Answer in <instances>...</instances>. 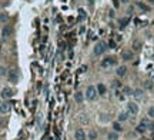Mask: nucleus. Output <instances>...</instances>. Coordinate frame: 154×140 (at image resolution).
<instances>
[{"label":"nucleus","mask_w":154,"mask_h":140,"mask_svg":"<svg viewBox=\"0 0 154 140\" xmlns=\"http://www.w3.org/2000/svg\"><path fill=\"white\" fill-rule=\"evenodd\" d=\"M6 73V69L4 67H0V74H4Z\"/></svg>","instance_id":"obj_34"},{"label":"nucleus","mask_w":154,"mask_h":140,"mask_svg":"<svg viewBox=\"0 0 154 140\" xmlns=\"http://www.w3.org/2000/svg\"><path fill=\"white\" fill-rule=\"evenodd\" d=\"M129 20H130V17H124V19H121L120 20V27L121 29H124L127 26V23H129Z\"/></svg>","instance_id":"obj_22"},{"label":"nucleus","mask_w":154,"mask_h":140,"mask_svg":"<svg viewBox=\"0 0 154 140\" xmlns=\"http://www.w3.org/2000/svg\"><path fill=\"white\" fill-rule=\"evenodd\" d=\"M109 47H110V49H116V42H114V40H110V42H109Z\"/></svg>","instance_id":"obj_30"},{"label":"nucleus","mask_w":154,"mask_h":140,"mask_svg":"<svg viewBox=\"0 0 154 140\" xmlns=\"http://www.w3.org/2000/svg\"><path fill=\"white\" fill-rule=\"evenodd\" d=\"M113 130H114V132H117V133L123 132V127H121L120 122H114V123H113Z\"/></svg>","instance_id":"obj_18"},{"label":"nucleus","mask_w":154,"mask_h":140,"mask_svg":"<svg viewBox=\"0 0 154 140\" xmlns=\"http://www.w3.org/2000/svg\"><path fill=\"white\" fill-rule=\"evenodd\" d=\"M147 129H148V126L143 125V123H140V125L136 127V130H137L139 133H146V130H147Z\"/></svg>","instance_id":"obj_17"},{"label":"nucleus","mask_w":154,"mask_h":140,"mask_svg":"<svg viewBox=\"0 0 154 140\" xmlns=\"http://www.w3.org/2000/svg\"><path fill=\"white\" fill-rule=\"evenodd\" d=\"M148 79L154 82V70H150V71H148Z\"/></svg>","instance_id":"obj_31"},{"label":"nucleus","mask_w":154,"mask_h":140,"mask_svg":"<svg viewBox=\"0 0 154 140\" xmlns=\"http://www.w3.org/2000/svg\"><path fill=\"white\" fill-rule=\"evenodd\" d=\"M74 137H76V140H87V134L83 129H77L74 133Z\"/></svg>","instance_id":"obj_6"},{"label":"nucleus","mask_w":154,"mask_h":140,"mask_svg":"<svg viewBox=\"0 0 154 140\" xmlns=\"http://www.w3.org/2000/svg\"><path fill=\"white\" fill-rule=\"evenodd\" d=\"M137 6H139V7L141 9L143 12H148V10H150L148 6H146V4H144V3H141V2H137Z\"/></svg>","instance_id":"obj_21"},{"label":"nucleus","mask_w":154,"mask_h":140,"mask_svg":"<svg viewBox=\"0 0 154 140\" xmlns=\"http://www.w3.org/2000/svg\"><path fill=\"white\" fill-rule=\"evenodd\" d=\"M88 139H90V140H96L97 139V132H94V130L88 132Z\"/></svg>","instance_id":"obj_23"},{"label":"nucleus","mask_w":154,"mask_h":140,"mask_svg":"<svg viewBox=\"0 0 154 140\" xmlns=\"http://www.w3.org/2000/svg\"><path fill=\"white\" fill-rule=\"evenodd\" d=\"M113 87H116V89H119V87H121V83L119 82V80H114V82H113Z\"/></svg>","instance_id":"obj_29"},{"label":"nucleus","mask_w":154,"mask_h":140,"mask_svg":"<svg viewBox=\"0 0 154 140\" xmlns=\"http://www.w3.org/2000/svg\"><path fill=\"white\" fill-rule=\"evenodd\" d=\"M12 96H13V90H12V89L6 87V89H3V90H2V97H3L4 100H9Z\"/></svg>","instance_id":"obj_7"},{"label":"nucleus","mask_w":154,"mask_h":140,"mask_svg":"<svg viewBox=\"0 0 154 140\" xmlns=\"http://www.w3.org/2000/svg\"><path fill=\"white\" fill-rule=\"evenodd\" d=\"M7 77H9V82H12V83H17V82H19V71L16 70V69L9 70Z\"/></svg>","instance_id":"obj_5"},{"label":"nucleus","mask_w":154,"mask_h":140,"mask_svg":"<svg viewBox=\"0 0 154 140\" xmlns=\"http://www.w3.org/2000/svg\"><path fill=\"white\" fill-rule=\"evenodd\" d=\"M141 123H143V125H146V126H148L150 125V117H143Z\"/></svg>","instance_id":"obj_25"},{"label":"nucleus","mask_w":154,"mask_h":140,"mask_svg":"<svg viewBox=\"0 0 154 140\" xmlns=\"http://www.w3.org/2000/svg\"><path fill=\"white\" fill-rule=\"evenodd\" d=\"M0 112L2 113H9L10 112V103L9 102H2L0 103Z\"/></svg>","instance_id":"obj_8"},{"label":"nucleus","mask_w":154,"mask_h":140,"mask_svg":"<svg viewBox=\"0 0 154 140\" xmlns=\"http://www.w3.org/2000/svg\"><path fill=\"white\" fill-rule=\"evenodd\" d=\"M78 13H80V19H81V20H83V19H86V12H84L83 9H80Z\"/></svg>","instance_id":"obj_28"},{"label":"nucleus","mask_w":154,"mask_h":140,"mask_svg":"<svg viewBox=\"0 0 154 140\" xmlns=\"http://www.w3.org/2000/svg\"><path fill=\"white\" fill-rule=\"evenodd\" d=\"M107 140H119V133L117 132H111L107 134Z\"/></svg>","instance_id":"obj_16"},{"label":"nucleus","mask_w":154,"mask_h":140,"mask_svg":"<svg viewBox=\"0 0 154 140\" xmlns=\"http://www.w3.org/2000/svg\"><path fill=\"white\" fill-rule=\"evenodd\" d=\"M3 125H4V120H3V117H0V129L3 127Z\"/></svg>","instance_id":"obj_33"},{"label":"nucleus","mask_w":154,"mask_h":140,"mask_svg":"<svg viewBox=\"0 0 154 140\" xmlns=\"http://www.w3.org/2000/svg\"><path fill=\"white\" fill-rule=\"evenodd\" d=\"M153 87H154V82H153V80L148 79V80L144 82V89H146V90H151Z\"/></svg>","instance_id":"obj_15"},{"label":"nucleus","mask_w":154,"mask_h":140,"mask_svg":"<svg viewBox=\"0 0 154 140\" xmlns=\"http://www.w3.org/2000/svg\"><path fill=\"white\" fill-rule=\"evenodd\" d=\"M147 116H148L150 119H154V106H151L148 110H147Z\"/></svg>","instance_id":"obj_24"},{"label":"nucleus","mask_w":154,"mask_h":140,"mask_svg":"<svg viewBox=\"0 0 154 140\" xmlns=\"http://www.w3.org/2000/svg\"><path fill=\"white\" fill-rule=\"evenodd\" d=\"M129 112H120L119 113V122H126L127 119H129Z\"/></svg>","instance_id":"obj_14"},{"label":"nucleus","mask_w":154,"mask_h":140,"mask_svg":"<svg viewBox=\"0 0 154 140\" xmlns=\"http://www.w3.org/2000/svg\"><path fill=\"white\" fill-rule=\"evenodd\" d=\"M84 96H86L87 100H90V102H93V100L97 99V96H99V93H97V89L94 86H88L86 89V93H84Z\"/></svg>","instance_id":"obj_1"},{"label":"nucleus","mask_w":154,"mask_h":140,"mask_svg":"<svg viewBox=\"0 0 154 140\" xmlns=\"http://www.w3.org/2000/svg\"><path fill=\"white\" fill-rule=\"evenodd\" d=\"M116 63H117V59L110 56V57H106L103 61H101V67H103V69H109V67L114 66Z\"/></svg>","instance_id":"obj_3"},{"label":"nucleus","mask_w":154,"mask_h":140,"mask_svg":"<svg viewBox=\"0 0 154 140\" xmlns=\"http://www.w3.org/2000/svg\"><path fill=\"white\" fill-rule=\"evenodd\" d=\"M80 122L81 123H87L88 122V119L86 117V115H80Z\"/></svg>","instance_id":"obj_27"},{"label":"nucleus","mask_w":154,"mask_h":140,"mask_svg":"<svg viewBox=\"0 0 154 140\" xmlns=\"http://www.w3.org/2000/svg\"><path fill=\"white\" fill-rule=\"evenodd\" d=\"M140 46H141V44H140V42H136V43H134V49H136V50H139Z\"/></svg>","instance_id":"obj_32"},{"label":"nucleus","mask_w":154,"mask_h":140,"mask_svg":"<svg viewBox=\"0 0 154 140\" xmlns=\"http://www.w3.org/2000/svg\"><path fill=\"white\" fill-rule=\"evenodd\" d=\"M109 16H110V17H114V12L110 10V12H109Z\"/></svg>","instance_id":"obj_36"},{"label":"nucleus","mask_w":154,"mask_h":140,"mask_svg":"<svg viewBox=\"0 0 154 140\" xmlns=\"http://www.w3.org/2000/svg\"><path fill=\"white\" fill-rule=\"evenodd\" d=\"M121 59H123V60H131L133 59V51L131 50H124L123 53H121Z\"/></svg>","instance_id":"obj_10"},{"label":"nucleus","mask_w":154,"mask_h":140,"mask_svg":"<svg viewBox=\"0 0 154 140\" xmlns=\"http://www.w3.org/2000/svg\"><path fill=\"white\" fill-rule=\"evenodd\" d=\"M116 73H117V76H119V77H124L127 74V67L126 66H119V67H117V70H116Z\"/></svg>","instance_id":"obj_9"},{"label":"nucleus","mask_w":154,"mask_h":140,"mask_svg":"<svg viewBox=\"0 0 154 140\" xmlns=\"http://www.w3.org/2000/svg\"><path fill=\"white\" fill-rule=\"evenodd\" d=\"M127 112L130 116H137L139 115V105L134 102H129L127 103Z\"/></svg>","instance_id":"obj_2"},{"label":"nucleus","mask_w":154,"mask_h":140,"mask_svg":"<svg viewBox=\"0 0 154 140\" xmlns=\"http://www.w3.org/2000/svg\"><path fill=\"white\" fill-rule=\"evenodd\" d=\"M10 34H12V27L6 26V27L3 29V37H10Z\"/></svg>","instance_id":"obj_19"},{"label":"nucleus","mask_w":154,"mask_h":140,"mask_svg":"<svg viewBox=\"0 0 154 140\" xmlns=\"http://www.w3.org/2000/svg\"><path fill=\"white\" fill-rule=\"evenodd\" d=\"M74 100H76L77 103H83V102H84V93L77 92L76 94H74Z\"/></svg>","instance_id":"obj_13"},{"label":"nucleus","mask_w":154,"mask_h":140,"mask_svg":"<svg viewBox=\"0 0 154 140\" xmlns=\"http://www.w3.org/2000/svg\"><path fill=\"white\" fill-rule=\"evenodd\" d=\"M113 2H114V6H116V7H119V6H120L119 0H113Z\"/></svg>","instance_id":"obj_35"},{"label":"nucleus","mask_w":154,"mask_h":140,"mask_svg":"<svg viewBox=\"0 0 154 140\" xmlns=\"http://www.w3.org/2000/svg\"><path fill=\"white\" fill-rule=\"evenodd\" d=\"M133 92H134V90L131 89V87H129V86H126V87L123 89L124 96H133Z\"/></svg>","instance_id":"obj_20"},{"label":"nucleus","mask_w":154,"mask_h":140,"mask_svg":"<svg viewBox=\"0 0 154 140\" xmlns=\"http://www.w3.org/2000/svg\"><path fill=\"white\" fill-rule=\"evenodd\" d=\"M133 96H134V99H137V100L143 99V96H144V90H143V89H136V90L133 92Z\"/></svg>","instance_id":"obj_11"},{"label":"nucleus","mask_w":154,"mask_h":140,"mask_svg":"<svg viewBox=\"0 0 154 140\" xmlns=\"http://www.w3.org/2000/svg\"><path fill=\"white\" fill-rule=\"evenodd\" d=\"M106 49H107V44L104 43V42H99V43L94 46V54H96V56H100V54L104 53Z\"/></svg>","instance_id":"obj_4"},{"label":"nucleus","mask_w":154,"mask_h":140,"mask_svg":"<svg viewBox=\"0 0 154 140\" xmlns=\"http://www.w3.org/2000/svg\"><path fill=\"white\" fill-rule=\"evenodd\" d=\"M147 2H151V3H154V0H147Z\"/></svg>","instance_id":"obj_39"},{"label":"nucleus","mask_w":154,"mask_h":140,"mask_svg":"<svg viewBox=\"0 0 154 140\" xmlns=\"http://www.w3.org/2000/svg\"><path fill=\"white\" fill-rule=\"evenodd\" d=\"M120 2H121V3H129L130 0H120Z\"/></svg>","instance_id":"obj_38"},{"label":"nucleus","mask_w":154,"mask_h":140,"mask_svg":"<svg viewBox=\"0 0 154 140\" xmlns=\"http://www.w3.org/2000/svg\"><path fill=\"white\" fill-rule=\"evenodd\" d=\"M7 20V14L6 13H0V22H6Z\"/></svg>","instance_id":"obj_26"},{"label":"nucleus","mask_w":154,"mask_h":140,"mask_svg":"<svg viewBox=\"0 0 154 140\" xmlns=\"http://www.w3.org/2000/svg\"><path fill=\"white\" fill-rule=\"evenodd\" d=\"M96 89H97V93H99L100 96H104V94H106V92H107L106 86H104L103 83H99V84H97V87H96Z\"/></svg>","instance_id":"obj_12"},{"label":"nucleus","mask_w":154,"mask_h":140,"mask_svg":"<svg viewBox=\"0 0 154 140\" xmlns=\"http://www.w3.org/2000/svg\"><path fill=\"white\" fill-rule=\"evenodd\" d=\"M68 57H70V59L73 57V50H71V49H70V51H68Z\"/></svg>","instance_id":"obj_37"}]
</instances>
